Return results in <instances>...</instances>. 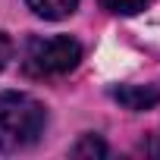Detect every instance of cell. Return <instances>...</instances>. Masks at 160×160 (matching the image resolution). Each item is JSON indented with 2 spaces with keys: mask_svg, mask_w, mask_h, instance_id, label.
<instances>
[{
  "mask_svg": "<svg viewBox=\"0 0 160 160\" xmlns=\"http://www.w3.org/2000/svg\"><path fill=\"white\" fill-rule=\"evenodd\" d=\"M47 126V110L41 101L22 91H0V151L16 154L32 148Z\"/></svg>",
  "mask_w": 160,
  "mask_h": 160,
  "instance_id": "cell-1",
  "label": "cell"
},
{
  "mask_svg": "<svg viewBox=\"0 0 160 160\" xmlns=\"http://www.w3.org/2000/svg\"><path fill=\"white\" fill-rule=\"evenodd\" d=\"M82 60V44L69 35L53 38H32L22 50V69L32 78H57L66 75Z\"/></svg>",
  "mask_w": 160,
  "mask_h": 160,
  "instance_id": "cell-2",
  "label": "cell"
},
{
  "mask_svg": "<svg viewBox=\"0 0 160 160\" xmlns=\"http://www.w3.org/2000/svg\"><path fill=\"white\" fill-rule=\"evenodd\" d=\"M113 101L126 110H151L160 104V85H119L113 88Z\"/></svg>",
  "mask_w": 160,
  "mask_h": 160,
  "instance_id": "cell-3",
  "label": "cell"
},
{
  "mask_svg": "<svg viewBox=\"0 0 160 160\" xmlns=\"http://www.w3.org/2000/svg\"><path fill=\"white\" fill-rule=\"evenodd\" d=\"M28 10L38 13L41 19H66L75 13L78 7V0H25Z\"/></svg>",
  "mask_w": 160,
  "mask_h": 160,
  "instance_id": "cell-4",
  "label": "cell"
},
{
  "mask_svg": "<svg viewBox=\"0 0 160 160\" xmlns=\"http://www.w3.org/2000/svg\"><path fill=\"white\" fill-rule=\"evenodd\" d=\"M69 154H72V157H107L110 148H107L98 135H82V138L69 148Z\"/></svg>",
  "mask_w": 160,
  "mask_h": 160,
  "instance_id": "cell-5",
  "label": "cell"
},
{
  "mask_svg": "<svg viewBox=\"0 0 160 160\" xmlns=\"http://www.w3.org/2000/svg\"><path fill=\"white\" fill-rule=\"evenodd\" d=\"M148 3H151V0H101V7L107 13H116V16H135Z\"/></svg>",
  "mask_w": 160,
  "mask_h": 160,
  "instance_id": "cell-6",
  "label": "cell"
},
{
  "mask_svg": "<svg viewBox=\"0 0 160 160\" xmlns=\"http://www.w3.org/2000/svg\"><path fill=\"white\" fill-rule=\"evenodd\" d=\"M10 57H13V44H10V38L3 32H0V69L10 63Z\"/></svg>",
  "mask_w": 160,
  "mask_h": 160,
  "instance_id": "cell-7",
  "label": "cell"
}]
</instances>
